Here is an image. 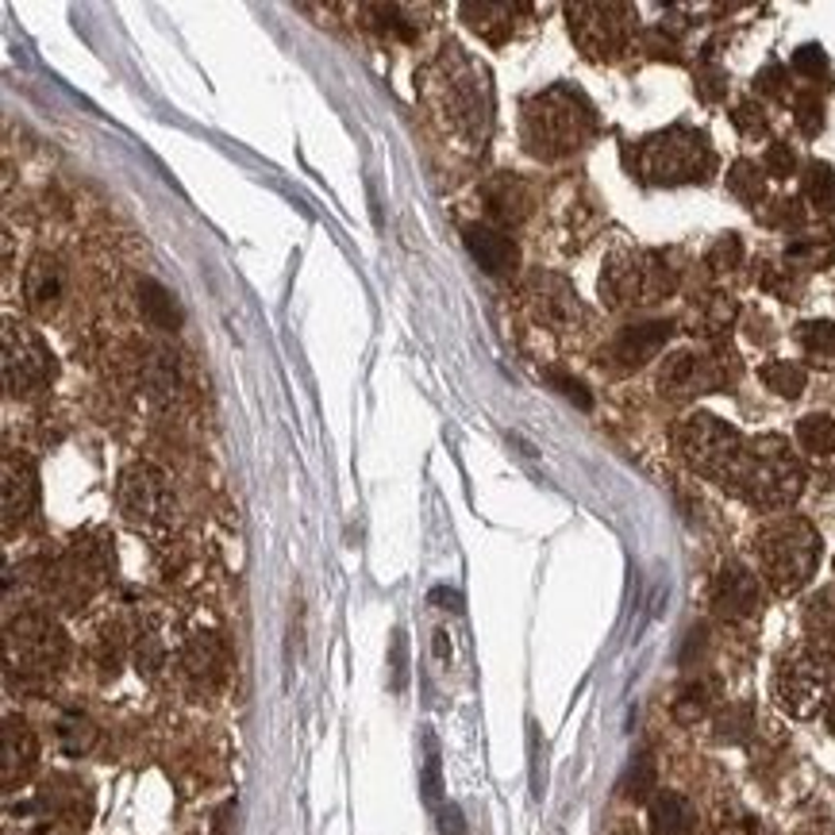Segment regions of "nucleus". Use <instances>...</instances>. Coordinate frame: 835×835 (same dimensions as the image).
Listing matches in <instances>:
<instances>
[{
    "mask_svg": "<svg viewBox=\"0 0 835 835\" xmlns=\"http://www.w3.org/2000/svg\"><path fill=\"white\" fill-rule=\"evenodd\" d=\"M39 501V473L28 458H4V523L12 528L16 520H28Z\"/></svg>",
    "mask_w": 835,
    "mask_h": 835,
    "instance_id": "obj_19",
    "label": "nucleus"
},
{
    "mask_svg": "<svg viewBox=\"0 0 835 835\" xmlns=\"http://www.w3.org/2000/svg\"><path fill=\"white\" fill-rule=\"evenodd\" d=\"M793 335H797L801 350H805L813 363H821V366L835 363V324L832 320H808Z\"/></svg>",
    "mask_w": 835,
    "mask_h": 835,
    "instance_id": "obj_30",
    "label": "nucleus"
},
{
    "mask_svg": "<svg viewBox=\"0 0 835 835\" xmlns=\"http://www.w3.org/2000/svg\"><path fill=\"white\" fill-rule=\"evenodd\" d=\"M678 289V274L654 251H617L601 269V297L612 313H635L666 301Z\"/></svg>",
    "mask_w": 835,
    "mask_h": 835,
    "instance_id": "obj_6",
    "label": "nucleus"
},
{
    "mask_svg": "<svg viewBox=\"0 0 835 835\" xmlns=\"http://www.w3.org/2000/svg\"><path fill=\"white\" fill-rule=\"evenodd\" d=\"M735 374H740V363H735L727 350H709V355L674 350L659 370V389L666 393V397L682 400V397H697V393L724 389Z\"/></svg>",
    "mask_w": 835,
    "mask_h": 835,
    "instance_id": "obj_11",
    "label": "nucleus"
},
{
    "mask_svg": "<svg viewBox=\"0 0 835 835\" xmlns=\"http://www.w3.org/2000/svg\"><path fill=\"white\" fill-rule=\"evenodd\" d=\"M224 646H220L216 635H196V640L185 643L182 651V670L185 678L196 685V690H216L224 682Z\"/></svg>",
    "mask_w": 835,
    "mask_h": 835,
    "instance_id": "obj_22",
    "label": "nucleus"
},
{
    "mask_svg": "<svg viewBox=\"0 0 835 835\" xmlns=\"http://www.w3.org/2000/svg\"><path fill=\"white\" fill-rule=\"evenodd\" d=\"M705 262H709L712 274H732V269H740V262H743V240H740V235H732V232L720 235V240L709 247Z\"/></svg>",
    "mask_w": 835,
    "mask_h": 835,
    "instance_id": "obj_35",
    "label": "nucleus"
},
{
    "mask_svg": "<svg viewBox=\"0 0 835 835\" xmlns=\"http://www.w3.org/2000/svg\"><path fill=\"white\" fill-rule=\"evenodd\" d=\"M758 378H763L766 389L785 400H797L801 393H805V370H801L797 363H790V358H771V363H763L758 366Z\"/></svg>",
    "mask_w": 835,
    "mask_h": 835,
    "instance_id": "obj_27",
    "label": "nucleus"
},
{
    "mask_svg": "<svg viewBox=\"0 0 835 835\" xmlns=\"http://www.w3.org/2000/svg\"><path fill=\"white\" fill-rule=\"evenodd\" d=\"M793 120H797V128L805 131V135H821V128H824V101L816 93H801L797 101H793Z\"/></svg>",
    "mask_w": 835,
    "mask_h": 835,
    "instance_id": "obj_37",
    "label": "nucleus"
},
{
    "mask_svg": "<svg viewBox=\"0 0 835 835\" xmlns=\"http://www.w3.org/2000/svg\"><path fill=\"white\" fill-rule=\"evenodd\" d=\"M54 381V355L31 327L8 324L4 327V386L16 397L43 393Z\"/></svg>",
    "mask_w": 835,
    "mask_h": 835,
    "instance_id": "obj_13",
    "label": "nucleus"
},
{
    "mask_svg": "<svg viewBox=\"0 0 835 835\" xmlns=\"http://www.w3.org/2000/svg\"><path fill=\"white\" fill-rule=\"evenodd\" d=\"M531 790H536V797L543 793V774H539V732H536V724H531Z\"/></svg>",
    "mask_w": 835,
    "mask_h": 835,
    "instance_id": "obj_49",
    "label": "nucleus"
},
{
    "mask_svg": "<svg viewBox=\"0 0 835 835\" xmlns=\"http://www.w3.org/2000/svg\"><path fill=\"white\" fill-rule=\"evenodd\" d=\"M120 516L131 523L135 531H146V536H159L174 523V493H170V481L159 466L151 462H131L124 473H120Z\"/></svg>",
    "mask_w": 835,
    "mask_h": 835,
    "instance_id": "obj_9",
    "label": "nucleus"
},
{
    "mask_svg": "<svg viewBox=\"0 0 835 835\" xmlns=\"http://www.w3.org/2000/svg\"><path fill=\"white\" fill-rule=\"evenodd\" d=\"M771 224H782V227H801V224H805V212H801V201H777V204H774Z\"/></svg>",
    "mask_w": 835,
    "mask_h": 835,
    "instance_id": "obj_47",
    "label": "nucleus"
},
{
    "mask_svg": "<svg viewBox=\"0 0 835 835\" xmlns=\"http://www.w3.org/2000/svg\"><path fill=\"white\" fill-rule=\"evenodd\" d=\"M732 124L740 128L747 139H758L766 131V112L758 109L755 101H743V104H735V109H732Z\"/></svg>",
    "mask_w": 835,
    "mask_h": 835,
    "instance_id": "obj_40",
    "label": "nucleus"
},
{
    "mask_svg": "<svg viewBox=\"0 0 835 835\" xmlns=\"http://www.w3.org/2000/svg\"><path fill=\"white\" fill-rule=\"evenodd\" d=\"M724 489L755 509H785L805 489V470L782 436H755L743 444Z\"/></svg>",
    "mask_w": 835,
    "mask_h": 835,
    "instance_id": "obj_2",
    "label": "nucleus"
},
{
    "mask_svg": "<svg viewBox=\"0 0 835 835\" xmlns=\"http://www.w3.org/2000/svg\"><path fill=\"white\" fill-rule=\"evenodd\" d=\"M646 828H651V835H693L697 832V813L682 793L662 790L646 805Z\"/></svg>",
    "mask_w": 835,
    "mask_h": 835,
    "instance_id": "obj_23",
    "label": "nucleus"
},
{
    "mask_svg": "<svg viewBox=\"0 0 835 835\" xmlns=\"http://www.w3.org/2000/svg\"><path fill=\"white\" fill-rule=\"evenodd\" d=\"M512 4H462L466 23L489 43H505L512 35Z\"/></svg>",
    "mask_w": 835,
    "mask_h": 835,
    "instance_id": "obj_24",
    "label": "nucleus"
},
{
    "mask_svg": "<svg viewBox=\"0 0 835 835\" xmlns=\"http://www.w3.org/2000/svg\"><path fill=\"white\" fill-rule=\"evenodd\" d=\"M65 659V635L43 612H23L8 624V670L28 678H51Z\"/></svg>",
    "mask_w": 835,
    "mask_h": 835,
    "instance_id": "obj_10",
    "label": "nucleus"
},
{
    "mask_svg": "<svg viewBox=\"0 0 835 835\" xmlns=\"http://www.w3.org/2000/svg\"><path fill=\"white\" fill-rule=\"evenodd\" d=\"M755 89L766 96H785V70L782 65H766V70L755 78Z\"/></svg>",
    "mask_w": 835,
    "mask_h": 835,
    "instance_id": "obj_46",
    "label": "nucleus"
},
{
    "mask_svg": "<svg viewBox=\"0 0 835 835\" xmlns=\"http://www.w3.org/2000/svg\"><path fill=\"white\" fill-rule=\"evenodd\" d=\"M805 624H808V632L824 635V640L835 635V589H821V593L808 601Z\"/></svg>",
    "mask_w": 835,
    "mask_h": 835,
    "instance_id": "obj_34",
    "label": "nucleus"
},
{
    "mask_svg": "<svg viewBox=\"0 0 835 835\" xmlns=\"http://www.w3.org/2000/svg\"><path fill=\"white\" fill-rule=\"evenodd\" d=\"M793 70H797L801 78H821V73L828 70V54H824L816 43L801 47V51L793 54Z\"/></svg>",
    "mask_w": 835,
    "mask_h": 835,
    "instance_id": "obj_42",
    "label": "nucleus"
},
{
    "mask_svg": "<svg viewBox=\"0 0 835 835\" xmlns=\"http://www.w3.org/2000/svg\"><path fill=\"white\" fill-rule=\"evenodd\" d=\"M439 101L450 116V128L466 139H486L493 124V96L486 70H478L458 47H444L439 59Z\"/></svg>",
    "mask_w": 835,
    "mask_h": 835,
    "instance_id": "obj_7",
    "label": "nucleus"
},
{
    "mask_svg": "<svg viewBox=\"0 0 835 835\" xmlns=\"http://www.w3.org/2000/svg\"><path fill=\"white\" fill-rule=\"evenodd\" d=\"M547 381H551V386L559 389L562 397L574 400L578 408H593V397H589V389L581 386L578 378H570V374H562V370H547Z\"/></svg>",
    "mask_w": 835,
    "mask_h": 835,
    "instance_id": "obj_43",
    "label": "nucleus"
},
{
    "mask_svg": "<svg viewBox=\"0 0 835 835\" xmlns=\"http://www.w3.org/2000/svg\"><path fill=\"white\" fill-rule=\"evenodd\" d=\"M697 93H701V101H720V96L727 93V78H724V70H701L697 73Z\"/></svg>",
    "mask_w": 835,
    "mask_h": 835,
    "instance_id": "obj_45",
    "label": "nucleus"
},
{
    "mask_svg": "<svg viewBox=\"0 0 835 835\" xmlns=\"http://www.w3.org/2000/svg\"><path fill=\"white\" fill-rule=\"evenodd\" d=\"M774 701L793 720H813L816 712H828L835 701V654L816 643L785 651L774 670Z\"/></svg>",
    "mask_w": 835,
    "mask_h": 835,
    "instance_id": "obj_5",
    "label": "nucleus"
},
{
    "mask_svg": "<svg viewBox=\"0 0 835 835\" xmlns=\"http://www.w3.org/2000/svg\"><path fill=\"white\" fill-rule=\"evenodd\" d=\"M805 196L816 208H832L835 204V170L828 162H808L805 166Z\"/></svg>",
    "mask_w": 835,
    "mask_h": 835,
    "instance_id": "obj_32",
    "label": "nucleus"
},
{
    "mask_svg": "<svg viewBox=\"0 0 835 835\" xmlns=\"http://www.w3.org/2000/svg\"><path fill=\"white\" fill-rule=\"evenodd\" d=\"M139 308H143L146 320L162 327V332H177V324H182V313H177L174 297H170L159 282H151V277L139 282Z\"/></svg>",
    "mask_w": 835,
    "mask_h": 835,
    "instance_id": "obj_25",
    "label": "nucleus"
},
{
    "mask_svg": "<svg viewBox=\"0 0 835 835\" xmlns=\"http://www.w3.org/2000/svg\"><path fill=\"white\" fill-rule=\"evenodd\" d=\"M674 335V324L670 320H646V324H628L609 347L601 350V366L612 374H628L640 370L643 363H651L662 347Z\"/></svg>",
    "mask_w": 835,
    "mask_h": 835,
    "instance_id": "obj_15",
    "label": "nucleus"
},
{
    "mask_svg": "<svg viewBox=\"0 0 835 835\" xmlns=\"http://www.w3.org/2000/svg\"><path fill=\"white\" fill-rule=\"evenodd\" d=\"M65 297V266L54 255H35L23 274V301L31 313L47 316L62 305Z\"/></svg>",
    "mask_w": 835,
    "mask_h": 835,
    "instance_id": "obj_18",
    "label": "nucleus"
},
{
    "mask_svg": "<svg viewBox=\"0 0 835 835\" xmlns=\"http://www.w3.org/2000/svg\"><path fill=\"white\" fill-rule=\"evenodd\" d=\"M439 832L444 835H466V821L458 805H439Z\"/></svg>",
    "mask_w": 835,
    "mask_h": 835,
    "instance_id": "obj_48",
    "label": "nucleus"
},
{
    "mask_svg": "<svg viewBox=\"0 0 835 835\" xmlns=\"http://www.w3.org/2000/svg\"><path fill=\"white\" fill-rule=\"evenodd\" d=\"M389 685L393 690H405L408 685V635L400 632H393V643H389Z\"/></svg>",
    "mask_w": 835,
    "mask_h": 835,
    "instance_id": "obj_38",
    "label": "nucleus"
},
{
    "mask_svg": "<svg viewBox=\"0 0 835 835\" xmlns=\"http://www.w3.org/2000/svg\"><path fill=\"white\" fill-rule=\"evenodd\" d=\"M420 790H424V801H428V805H439V797H444V774H439V755H436V747L428 751V766H424Z\"/></svg>",
    "mask_w": 835,
    "mask_h": 835,
    "instance_id": "obj_44",
    "label": "nucleus"
},
{
    "mask_svg": "<svg viewBox=\"0 0 835 835\" xmlns=\"http://www.w3.org/2000/svg\"><path fill=\"white\" fill-rule=\"evenodd\" d=\"M712 701H716V685L705 682V678H697V682L682 685L674 697V720L678 724H697V720L709 716Z\"/></svg>",
    "mask_w": 835,
    "mask_h": 835,
    "instance_id": "obj_28",
    "label": "nucleus"
},
{
    "mask_svg": "<svg viewBox=\"0 0 835 835\" xmlns=\"http://www.w3.org/2000/svg\"><path fill=\"white\" fill-rule=\"evenodd\" d=\"M570 35L589 59H617L632 39V8L628 4H570Z\"/></svg>",
    "mask_w": 835,
    "mask_h": 835,
    "instance_id": "obj_12",
    "label": "nucleus"
},
{
    "mask_svg": "<svg viewBox=\"0 0 835 835\" xmlns=\"http://www.w3.org/2000/svg\"><path fill=\"white\" fill-rule=\"evenodd\" d=\"M481 201H486V212L497 220V224L512 227L520 224L523 216L531 212V190L512 174H497L481 185Z\"/></svg>",
    "mask_w": 835,
    "mask_h": 835,
    "instance_id": "obj_20",
    "label": "nucleus"
},
{
    "mask_svg": "<svg viewBox=\"0 0 835 835\" xmlns=\"http://www.w3.org/2000/svg\"><path fill=\"white\" fill-rule=\"evenodd\" d=\"M93 740H96V727L89 724L85 716H65L62 724H59V743H62V751L65 755H81V751H89L93 747Z\"/></svg>",
    "mask_w": 835,
    "mask_h": 835,
    "instance_id": "obj_33",
    "label": "nucleus"
},
{
    "mask_svg": "<svg viewBox=\"0 0 835 835\" xmlns=\"http://www.w3.org/2000/svg\"><path fill=\"white\" fill-rule=\"evenodd\" d=\"M523 301H528L531 316L551 332H578L585 324V305H581L574 285L559 274H547V269L531 274L523 285Z\"/></svg>",
    "mask_w": 835,
    "mask_h": 835,
    "instance_id": "obj_14",
    "label": "nucleus"
},
{
    "mask_svg": "<svg viewBox=\"0 0 835 835\" xmlns=\"http://www.w3.org/2000/svg\"><path fill=\"white\" fill-rule=\"evenodd\" d=\"M35 758H39L35 732H31V727L23 724V720L8 716V720H4V766H0V782H4V790L20 785L23 777L31 774Z\"/></svg>",
    "mask_w": 835,
    "mask_h": 835,
    "instance_id": "obj_21",
    "label": "nucleus"
},
{
    "mask_svg": "<svg viewBox=\"0 0 835 835\" xmlns=\"http://www.w3.org/2000/svg\"><path fill=\"white\" fill-rule=\"evenodd\" d=\"M716 154L705 131L674 124L666 131H654L635 151V174L651 185H693L709 182Z\"/></svg>",
    "mask_w": 835,
    "mask_h": 835,
    "instance_id": "obj_4",
    "label": "nucleus"
},
{
    "mask_svg": "<svg viewBox=\"0 0 835 835\" xmlns=\"http://www.w3.org/2000/svg\"><path fill=\"white\" fill-rule=\"evenodd\" d=\"M597 116L593 104L570 85H551L543 93L528 96L520 112V139L523 151L531 159H567L585 146V139L593 135Z\"/></svg>",
    "mask_w": 835,
    "mask_h": 835,
    "instance_id": "obj_1",
    "label": "nucleus"
},
{
    "mask_svg": "<svg viewBox=\"0 0 835 835\" xmlns=\"http://www.w3.org/2000/svg\"><path fill=\"white\" fill-rule=\"evenodd\" d=\"M743 444H747V439H743L732 424H724L720 416H712V413H690L674 428L678 455H682L697 473L720 481V486H724V478L732 473V466H735V458H740Z\"/></svg>",
    "mask_w": 835,
    "mask_h": 835,
    "instance_id": "obj_8",
    "label": "nucleus"
},
{
    "mask_svg": "<svg viewBox=\"0 0 835 835\" xmlns=\"http://www.w3.org/2000/svg\"><path fill=\"white\" fill-rule=\"evenodd\" d=\"M716 835H766V832L758 828L755 821H735V824H724Z\"/></svg>",
    "mask_w": 835,
    "mask_h": 835,
    "instance_id": "obj_50",
    "label": "nucleus"
},
{
    "mask_svg": "<svg viewBox=\"0 0 835 835\" xmlns=\"http://www.w3.org/2000/svg\"><path fill=\"white\" fill-rule=\"evenodd\" d=\"M747 732H751V712L747 709H727L724 716L716 720V735L720 740H727V743H740V740H747Z\"/></svg>",
    "mask_w": 835,
    "mask_h": 835,
    "instance_id": "obj_39",
    "label": "nucleus"
},
{
    "mask_svg": "<svg viewBox=\"0 0 835 835\" xmlns=\"http://www.w3.org/2000/svg\"><path fill=\"white\" fill-rule=\"evenodd\" d=\"M709 604L720 620H732V624L735 620H751L758 612V604H763V585L743 562H724L716 570V578H712Z\"/></svg>",
    "mask_w": 835,
    "mask_h": 835,
    "instance_id": "obj_16",
    "label": "nucleus"
},
{
    "mask_svg": "<svg viewBox=\"0 0 835 835\" xmlns=\"http://www.w3.org/2000/svg\"><path fill=\"white\" fill-rule=\"evenodd\" d=\"M735 316H740V305H735V297H727V293H709V297H701V305L693 308V332L701 335H720L727 332V327L735 324Z\"/></svg>",
    "mask_w": 835,
    "mask_h": 835,
    "instance_id": "obj_26",
    "label": "nucleus"
},
{
    "mask_svg": "<svg viewBox=\"0 0 835 835\" xmlns=\"http://www.w3.org/2000/svg\"><path fill=\"white\" fill-rule=\"evenodd\" d=\"M824 724H828V732L835 735V701L828 705V712H824Z\"/></svg>",
    "mask_w": 835,
    "mask_h": 835,
    "instance_id": "obj_51",
    "label": "nucleus"
},
{
    "mask_svg": "<svg viewBox=\"0 0 835 835\" xmlns=\"http://www.w3.org/2000/svg\"><path fill=\"white\" fill-rule=\"evenodd\" d=\"M727 190H732V196H740L743 204H758L766 196V170L751 159L732 162V170H727Z\"/></svg>",
    "mask_w": 835,
    "mask_h": 835,
    "instance_id": "obj_29",
    "label": "nucleus"
},
{
    "mask_svg": "<svg viewBox=\"0 0 835 835\" xmlns=\"http://www.w3.org/2000/svg\"><path fill=\"white\" fill-rule=\"evenodd\" d=\"M755 554L763 578L774 585V593H797L813 581L821 567V536L801 516H782V520L766 523L755 539Z\"/></svg>",
    "mask_w": 835,
    "mask_h": 835,
    "instance_id": "obj_3",
    "label": "nucleus"
},
{
    "mask_svg": "<svg viewBox=\"0 0 835 835\" xmlns=\"http://www.w3.org/2000/svg\"><path fill=\"white\" fill-rule=\"evenodd\" d=\"M763 170H766L771 177H790V174H797V154L790 151V143H771V146H766Z\"/></svg>",
    "mask_w": 835,
    "mask_h": 835,
    "instance_id": "obj_41",
    "label": "nucleus"
},
{
    "mask_svg": "<svg viewBox=\"0 0 835 835\" xmlns=\"http://www.w3.org/2000/svg\"><path fill=\"white\" fill-rule=\"evenodd\" d=\"M462 243H466V251H470V258L493 277H509L516 269V262H520L516 243L505 232L489 227V224H466L462 227Z\"/></svg>",
    "mask_w": 835,
    "mask_h": 835,
    "instance_id": "obj_17",
    "label": "nucleus"
},
{
    "mask_svg": "<svg viewBox=\"0 0 835 835\" xmlns=\"http://www.w3.org/2000/svg\"><path fill=\"white\" fill-rule=\"evenodd\" d=\"M620 790H624V797H632V801L651 797V790H654V763H651V758H646V755L635 758V763L628 766V774H624V782H620Z\"/></svg>",
    "mask_w": 835,
    "mask_h": 835,
    "instance_id": "obj_36",
    "label": "nucleus"
},
{
    "mask_svg": "<svg viewBox=\"0 0 835 835\" xmlns=\"http://www.w3.org/2000/svg\"><path fill=\"white\" fill-rule=\"evenodd\" d=\"M797 444L805 447L808 455H816V458L832 455V450H835V420H832V416H824V413L801 416V424H797Z\"/></svg>",
    "mask_w": 835,
    "mask_h": 835,
    "instance_id": "obj_31",
    "label": "nucleus"
}]
</instances>
